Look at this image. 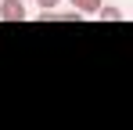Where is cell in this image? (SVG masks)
Segmentation results:
<instances>
[{"mask_svg": "<svg viewBox=\"0 0 133 130\" xmlns=\"http://www.w3.org/2000/svg\"><path fill=\"white\" fill-rule=\"evenodd\" d=\"M25 4L22 0H0V18L4 22H25Z\"/></svg>", "mask_w": 133, "mask_h": 130, "instance_id": "6da1fadb", "label": "cell"}, {"mask_svg": "<svg viewBox=\"0 0 133 130\" xmlns=\"http://www.w3.org/2000/svg\"><path fill=\"white\" fill-rule=\"evenodd\" d=\"M94 18H101V22H122V18H126V15H122L119 7H111V4H101Z\"/></svg>", "mask_w": 133, "mask_h": 130, "instance_id": "7a4b0ae2", "label": "cell"}, {"mask_svg": "<svg viewBox=\"0 0 133 130\" xmlns=\"http://www.w3.org/2000/svg\"><path fill=\"white\" fill-rule=\"evenodd\" d=\"M68 4L76 15H97V7H101V0H68Z\"/></svg>", "mask_w": 133, "mask_h": 130, "instance_id": "3957f363", "label": "cell"}, {"mask_svg": "<svg viewBox=\"0 0 133 130\" xmlns=\"http://www.w3.org/2000/svg\"><path fill=\"white\" fill-rule=\"evenodd\" d=\"M36 4H40V7H43V11H54V7H58V4H61V0H36Z\"/></svg>", "mask_w": 133, "mask_h": 130, "instance_id": "277c9868", "label": "cell"}]
</instances>
